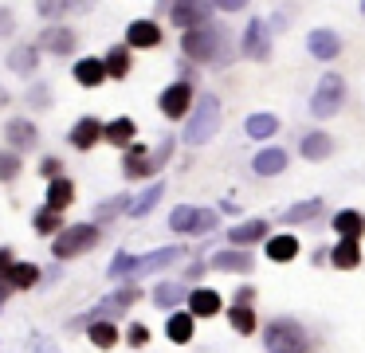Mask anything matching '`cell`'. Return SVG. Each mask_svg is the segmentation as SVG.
Instances as JSON below:
<instances>
[{
  "label": "cell",
  "mask_w": 365,
  "mask_h": 353,
  "mask_svg": "<svg viewBox=\"0 0 365 353\" xmlns=\"http://www.w3.org/2000/svg\"><path fill=\"white\" fill-rule=\"evenodd\" d=\"M181 51L197 63H208V67H224L228 63V36H224L220 24H205V28L185 31Z\"/></svg>",
  "instance_id": "cell-1"
},
{
  "label": "cell",
  "mask_w": 365,
  "mask_h": 353,
  "mask_svg": "<svg viewBox=\"0 0 365 353\" xmlns=\"http://www.w3.org/2000/svg\"><path fill=\"white\" fill-rule=\"evenodd\" d=\"M181 259V247H161V251H150V255H126V251H118V255L110 259V279H138V275H150V271H161V267L177 263Z\"/></svg>",
  "instance_id": "cell-2"
},
{
  "label": "cell",
  "mask_w": 365,
  "mask_h": 353,
  "mask_svg": "<svg viewBox=\"0 0 365 353\" xmlns=\"http://www.w3.org/2000/svg\"><path fill=\"white\" fill-rule=\"evenodd\" d=\"M216 130H220V98L216 94H200L197 110L185 122V141L189 145H205V141H212Z\"/></svg>",
  "instance_id": "cell-3"
},
{
  "label": "cell",
  "mask_w": 365,
  "mask_h": 353,
  "mask_svg": "<svg viewBox=\"0 0 365 353\" xmlns=\"http://www.w3.org/2000/svg\"><path fill=\"white\" fill-rule=\"evenodd\" d=\"M263 345H267V353H307L310 337L294 318H275L263 329Z\"/></svg>",
  "instance_id": "cell-4"
},
{
  "label": "cell",
  "mask_w": 365,
  "mask_h": 353,
  "mask_svg": "<svg viewBox=\"0 0 365 353\" xmlns=\"http://www.w3.org/2000/svg\"><path fill=\"white\" fill-rule=\"evenodd\" d=\"M98 243V224H71L51 240V255L56 259H75Z\"/></svg>",
  "instance_id": "cell-5"
},
{
  "label": "cell",
  "mask_w": 365,
  "mask_h": 353,
  "mask_svg": "<svg viewBox=\"0 0 365 353\" xmlns=\"http://www.w3.org/2000/svg\"><path fill=\"white\" fill-rule=\"evenodd\" d=\"M346 102V78L341 75H322V83L310 94V114L314 118H334Z\"/></svg>",
  "instance_id": "cell-6"
},
{
  "label": "cell",
  "mask_w": 365,
  "mask_h": 353,
  "mask_svg": "<svg viewBox=\"0 0 365 353\" xmlns=\"http://www.w3.org/2000/svg\"><path fill=\"white\" fill-rule=\"evenodd\" d=\"M169 227L181 235H197V232H212L216 227V212L200 208V204H181V208L169 212Z\"/></svg>",
  "instance_id": "cell-7"
},
{
  "label": "cell",
  "mask_w": 365,
  "mask_h": 353,
  "mask_svg": "<svg viewBox=\"0 0 365 353\" xmlns=\"http://www.w3.org/2000/svg\"><path fill=\"white\" fill-rule=\"evenodd\" d=\"M138 298H142V295H138V287H122V290H114V295H106L95 310H87L79 322H87V326H95V322H110V318H118L122 310H130Z\"/></svg>",
  "instance_id": "cell-8"
},
{
  "label": "cell",
  "mask_w": 365,
  "mask_h": 353,
  "mask_svg": "<svg viewBox=\"0 0 365 353\" xmlns=\"http://www.w3.org/2000/svg\"><path fill=\"white\" fill-rule=\"evenodd\" d=\"M244 55L247 59H267L271 55V28L255 16V20H247V31H244Z\"/></svg>",
  "instance_id": "cell-9"
},
{
  "label": "cell",
  "mask_w": 365,
  "mask_h": 353,
  "mask_svg": "<svg viewBox=\"0 0 365 353\" xmlns=\"http://www.w3.org/2000/svg\"><path fill=\"white\" fill-rule=\"evenodd\" d=\"M192 106V86L189 83H173L165 86V94H161V114L165 118H185Z\"/></svg>",
  "instance_id": "cell-10"
},
{
  "label": "cell",
  "mask_w": 365,
  "mask_h": 353,
  "mask_svg": "<svg viewBox=\"0 0 365 353\" xmlns=\"http://www.w3.org/2000/svg\"><path fill=\"white\" fill-rule=\"evenodd\" d=\"M307 47H310L314 59H338L341 55V39H338V31H330V28H314L307 36Z\"/></svg>",
  "instance_id": "cell-11"
},
{
  "label": "cell",
  "mask_w": 365,
  "mask_h": 353,
  "mask_svg": "<svg viewBox=\"0 0 365 353\" xmlns=\"http://www.w3.org/2000/svg\"><path fill=\"white\" fill-rule=\"evenodd\" d=\"M208 12H212L208 4H169V20H173L177 28H185V31L205 28V24H208Z\"/></svg>",
  "instance_id": "cell-12"
},
{
  "label": "cell",
  "mask_w": 365,
  "mask_h": 353,
  "mask_svg": "<svg viewBox=\"0 0 365 353\" xmlns=\"http://www.w3.org/2000/svg\"><path fill=\"white\" fill-rule=\"evenodd\" d=\"M228 240L236 243V247H252V243H259V240H271V224L267 220H247V224L232 227Z\"/></svg>",
  "instance_id": "cell-13"
},
{
  "label": "cell",
  "mask_w": 365,
  "mask_h": 353,
  "mask_svg": "<svg viewBox=\"0 0 365 353\" xmlns=\"http://www.w3.org/2000/svg\"><path fill=\"white\" fill-rule=\"evenodd\" d=\"M287 149H279V145H267V149H259L255 153V161H252V169L259 173V177H275V173H283L287 169Z\"/></svg>",
  "instance_id": "cell-14"
},
{
  "label": "cell",
  "mask_w": 365,
  "mask_h": 353,
  "mask_svg": "<svg viewBox=\"0 0 365 353\" xmlns=\"http://www.w3.org/2000/svg\"><path fill=\"white\" fill-rule=\"evenodd\" d=\"M103 133H106V126L98 122V118L87 114V118H79V122L71 126V145H75V149H91L98 138H103Z\"/></svg>",
  "instance_id": "cell-15"
},
{
  "label": "cell",
  "mask_w": 365,
  "mask_h": 353,
  "mask_svg": "<svg viewBox=\"0 0 365 353\" xmlns=\"http://www.w3.org/2000/svg\"><path fill=\"white\" fill-rule=\"evenodd\" d=\"M122 169H126V177H153V157L145 145H130L126 157H122Z\"/></svg>",
  "instance_id": "cell-16"
},
{
  "label": "cell",
  "mask_w": 365,
  "mask_h": 353,
  "mask_svg": "<svg viewBox=\"0 0 365 353\" xmlns=\"http://www.w3.org/2000/svg\"><path fill=\"white\" fill-rule=\"evenodd\" d=\"M212 271H232V275H244L252 271V255L247 251H236V247H224L212 255Z\"/></svg>",
  "instance_id": "cell-17"
},
{
  "label": "cell",
  "mask_w": 365,
  "mask_h": 353,
  "mask_svg": "<svg viewBox=\"0 0 365 353\" xmlns=\"http://www.w3.org/2000/svg\"><path fill=\"white\" fill-rule=\"evenodd\" d=\"M126 44L130 47H158L161 44V28L153 20H134L126 28Z\"/></svg>",
  "instance_id": "cell-18"
},
{
  "label": "cell",
  "mask_w": 365,
  "mask_h": 353,
  "mask_svg": "<svg viewBox=\"0 0 365 353\" xmlns=\"http://www.w3.org/2000/svg\"><path fill=\"white\" fill-rule=\"evenodd\" d=\"M4 138H9L12 149H32L36 141H40V133H36L32 122H24V118H12L9 130H4Z\"/></svg>",
  "instance_id": "cell-19"
},
{
  "label": "cell",
  "mask_w": 365,
  "mask_h": 353,
  "mask_svg": "<svg viewBox=\"0 0 365 353\" xmlns=\"http://www.w3.org/2000/svg\"><path fill=\"white\" fill-rule=\"evenodd\" d=\"M330 263L338 267V271H354V267H361V243L357 240H338V247L330 251Z\"/></svg>",
  "instance_id": "cell-20"
},
{
  "label": "cell",
  "mask_w": 365,
  "mask_h": 353,
  "mask_svg": "<svg viewBox=\"0 0 365 353\" xmlns=\"http://www.w3.org/2000/svg\"><path fill=\"white\" fill-rule=\"evenodd\" d=\"M40 47L51 55H67V51H75V31L71 28H48L40 36Z\"/></svg>",
  "instance_id": "cell-21"
},
{
  "label": "cell",
  "mask_w": 365,
  "mask_h": 353,
  "mask_svg": "<svg viewBox=\"0 0 365 353\" xmlns=\"http://www.w3.org/2000/svg\"><path fill=\"white\" fill-rule=\"evenodd\" d=\"M189 314L192 318H216V314H220V295H216V290H192Z\"/></svg>",
  "instance_id": "cell-22"
},
{
  "label": "cell",
  "mask_w": 365,
  "mask_h": 353,
  "mask_svg": "<svg viewBox=\"0 0 365 353\" xmlns=\"http://www.w3.org/2000/svg\"><path fill=\"white\" fill-rule=\"evenodd\" d=\"M334 232H338L341 240H361V235H365V216H361V212H354V208L338 212V216H334Z\"/></svg>",
  "instance_id": "cell-23"
},
{
  "label": "cell",
  "mask_w": 365,
  "mask_h": 353,
  "mask_svg": "<svg viewBox=\"0 0 365 353\" xmlns=\"http://www.w3.org/2000/svg\"><path fill=\"white\" fill-rule=\"evenodd\" d=\"M294 255H299V240H294L291 232H287V235H271V240H267V259H271V263H291Z\"/></svg>",
  "instance_id": "cell-24"
},
{
  "label": "cell",
  "mask_w": 365,
  "mask_h": 353,
  "mask_svg": "<svg viewBox=\"0 0 365 353\" xmlns=\"http://www.w3.org/2000/svg\"><path fill=\"white\" fill-rule=\"evenodd\" d=\"M177 302H189V295H185L181 282H158V287H153V306H161V310H173Z\"/></svg>",
  "instance_id": "cell-25"
},
{
  "label": "cell",
  "mask_w": 365,
  "mask_h": 353,
  "mask_svg": "<svg viewBox=\"0 0 365 353\" xmlns=\"http://www.w3.org/2000/svg\"><path fill=\"white\" fill-rule=\"evenodd\" d=\"M71 200H75V185L67 177H59V180H51V185H48V208L51 212H63Z\"/></svg>",
  "instance_id": "cell-26"
},
{
  "label": "cell",
  "mask_w": 365,
  "mask_h": 353,
  "mask_svg": "<svg viewBox=\"0 0 365 353\" xmlns=\"http://www.w3.org/2000/svg\"><path fill=\"white\" fill-rule=\"evenodd\" d=\"M75 78H79L83 86H98L106 78V63L103 59H79L75 63Z\"/></svg>",
  "instance_id": "cell-27"
},
{
  "label": "cell",
  "mask_w": 365,
  "mask_h": 353,
  "mask_svg": "<svg viewBox=\"0 0 365 353\" xmlns=\"http://www.w3.org/2000/svg\"><path fill=\"white\" fill-rule=\"evenodd\" d=\"M334 153V141L326 138V133H307L302 138V157L307 161H322V157H330Z\"/></svg>",
  "instance_id": "cell-28"
},
{
  "label": "cell",
  "mask_w": 365,
  "mask_h": 353,
  "mask_svg": "<svg viewBox=\"0 0 365 353\" xmlns=\"http://www.w3.org/2000/svg\"><path fill=\"white\" fill-rule=\"evenodd\" d=\"M318 212H322V200H318V196H310V200L291 204V208L283 212V220H287V224H307V220L318 216Z\"/></svg>",
  "instance_id": "cell-29"
},
{
  "label": "cell",
  "mask_w": 365,
  "mask_h": 353,
  "mask_svg": "<svg viewBox=\"0 0 365 353\" xmlns=\"http://www.w3.org/2000/svg\"><path fill=\"white\" fill-rule=\"evenodd\" d=\"M4 282H9L12 290L36 287V282H40V267H36V263H16V267L9 271V279H4Z\"/></svg>",
  "instance_id": "cell-30"
},
{
  "label": "cell",
  "mask_w": 365,
  "mask_h": 353,
  "mask_svg": "<svg viewBox=\"0 0 365 353\" xmlns=\"http://www.w3.org/2000/svg\"><path fill=\"white\" fill-rule=\"evenodd\" d=\"M106 141H110V145H134V122H130V118H114L110 126H106V133H103Z\"/></svg>",
  "instance_id": "cell-31"
},
{
  "label": "cell",
  "mask_w": 365,
  "mask_h": 353,
  "mask_svg": "<svg viewBox=\"0 0 365 353\" xmlns=\"http://www.w3.org/2000/svg\"><path fill=\"white\" fill-rule=\"evenodd\" d=\"M122 208H126V212L134 208V200H130L126 193H118V196H110V200H103V204H98V208H95V220H98V224H106V220H114Z\"/></svg>",
  "instance_id": "cell-32"
},
{
  "label": "cell",
  "mask_w": 365,
  "mask_h": 353,
  "mask_svg": "<svg viewBox=\"0 0 365 353\" xmlns=\"http://www.w3.org/2000/svg\"><path fill=\"white\" fill-rule=\"evenodd\" d=\"M87 337L98 345V349H114V345H118V329H114V322H95V326L87 329Z\"/></svg>",
  "instance_id": "cell-33"
},
{
  "label": "cell",
  "mask_w": 365,
  "mask_h": 353,
  "mask_svg": "<svg viewBox=\"0 0 365 353\" xmlns=\"http://www.w3.org/2000/svg\"><path fill=\"white\" fill-rule=\"evenodd\" d=\"M165 334H169V342L185 345L192 337V314H173V318H169V326H165Z\"/></svg>",
  "instance_id": "cell-34"
},
{
  "label": "cell",
  "mask_w": 365,
  "mask_h": 353,
  "mask_svg": "<svg viewBox=\"0 0 365 353\" xmlns=\"http://www.w3.org/2000/svg\"><path fill=\"white\" fill-rule=\"evenodd\" d=\"M36 63H40V51H36V47H16V51L9 55V67L16 71V75H28V71H36Z\"/></svg>",
  "instance_id": "cell-35"
},
{
  "label": "cell",
  "mask_w": 365,
  "mask_h": 353,
  "mask_svg": "<svg viewBox=\"0 0 365 353\" xmlns=\"http://www.w3.org/2000/svg\"><path fill=\"white\" fill-rule=\"evenodd\" d=\"M228 322L240 329V334H255V314H252V306H247V302L228 306Z\"/></svg>",
  "instance_id": "cell-36"
},
{
  "label": "cell",
  "mask_w": 365,
  "mask_h": 353,
  "mask_svg": "<svg viewBox=\"0 0 365 353\" xmlns=\"http://www.w3.org/2000/svg\"><path fill=\"white\" fill-rule=\"evenodd\" d=\"M161 196H165V185L158 180V185H150V188H145V193L134 200V208H130V216H145V212H153V204H158Z\"/></svg>",
  "instance_id": "cell-37"
},
{
  "label": "cell",
  "mask_w": 365,
  "mask_h": 353,
  "mask_svg": "<svg viewBox=\"0 0 365 353\" xmlns=\"http://www.w3.org/2000/svg\"><path fill=\"white\" fill-rule=\"evenodd\" d=\"M275 130H279V118L275 114H252V118H247V133H252V138H271Z\"/></svg>",
  "instance_id": "cell-38"
},
{
  "label": "cell",
  "mask_w": 365,
  "mask_h": 353,
  "mask_svg": "<svg viewBox=\"0 0 365 353\" xmlns=\"http://www.w3.org/2000/svg\"><path fill=\"white\" fill-rule=\"evenodd\" d=\"M103 63H106V75L110 78H122L130 71V51L126 47H110V55H106Z\"/></svg>",
  "instance_id": "cell-39"
},
{
  "label": "cell",
  "mask_w": 365,
  "mask_h": 353,
  "mask_svg": "<svg viewBox=\"0 0 365 353\" xmlns=\"http://www.w3.org/2000/svg\"><path fill=\"white\" fill-rule=\"evenodd\" d=\"M36 232H43V235H59V212H51V208L36 212Z\"/></svg>",
  "instance_id": "cell-40"
},
{
  "label": "cell",
  "mask_w": 365,
  "mask_h": 353,
  "mask_svg": "<svg viewBox=\"0 0 365 353\" xmlns=\"http://www.w3.org/2000/svg\"><path fill=\"white\" fill-rule=\"evenodd\" d=\"M20 177V157L12 149H0V180H12Z\"/></svg>",
  "instance_id": "cell-41"
},
{
  "label": "cell",
  "mask_w": 365,
  "mask_h": 353,
  "mask_svg": "<svg viewBox=\"0 0 365 353\" xmlns=\"http://www.w3.org/2000/svg\"><path fill=\"white\" fill-rule=\"evenodd\" d=\"M40 173H43V177H48V185H51V180H59V173H63V165H59L56 157H43Z\"/></svg>",
  "instance_id": "cell-42"
},
{
  "label": "cell",
  "mask_w": 365,
  "mask_h": 353,
  "mask_svg": "<svg viewBox=\"0 0 365 353\" xmlns=\"http://www.w3.org/2000/svg\"><path fill=\"white\" fill-rule=\"evenodd\" d=\"M126 342L130 345H145V342H150V329H145V326H130L126 329Z\"/></svg>",
  "instance_id": "cell-43"
},
{
  "label": "cell",
  "mask_w": 365,
  "mask_h": 353,
  "mask_svg": "<svg viewBox=\"0 0 365 353\" xmlns=\"http://www.w3.org/2000/svg\"><path fill=\"white\" fill-rule=\"evenodd\" d=\"M16 267V259H12V251L9 247H0V282L9 279V271Z\"/></svg>",
  "instance_id": "cell-44"
},
{
  "label": "cell",
  "mask_w": 365,
  "mask_h": 353,
  "mask_svg": "<svg viewBox=\"0 0 365 353\" xmlns=\"http://www.w3.org/2000/svg\"><path fill=\"white\" fill-rule=\"evenodd\" d=\"M16 28V24H12V16H9V8H0V36H9V31Z\"/></svg>",
  "instance_id": "cell-45"
},
{
  "label": "cell",
  "mask_w": 365,
  "mask_h": 353,
  "mask_svg": "<svg viewBox=\"0 0 365 353\" xmlns=\"http://www.w3.org/2000/svg\"><path fill=\"white\" fill-rule=\"evenodd\" d=\"M32 353H59L56 345H48L43 337H32Z\"/></svg>",
  "instance_id": "cell-46"
},
{
  "label": "cell",
  "mask_w": 365,
  "mask_h": 353,
  "mask_svg": "<svg viewBox=\"0 0 365 353\" xmlns=\"http://www.w3.org/2000/svg\"><path fill=\"white\" fill-rule=\"evenodd\" d=\"M59 12H67V4H48V0L40 4V16H59Z\"/></svg>",
  "instance_id": "cell-47"
},
{
  "label": "cell",
  "mask_w": 365,
  "mask_h": 353,
  "mask_svg": "<svg viewBox=\"0 0 365 353\" xmlns=\"http://www.w3.org/2000/svg\"><path fill=\"white\" fill-rule=\"evenodd\" d=\"M32 102H36V106H48V91H43V86H36V91H32Z\"/></svg>",
  "instance_id": "cell-48"
},
{
  "label": "cell",
  "mask_w": 365,
  "mask_h": 353,
  "mask_svg": "<svg viewBox=\"0 0 365 353\" xmlns=\"http://www.w3.org/2000/svg\"><path fill=\"white\" fill-rule=\"evenodd\" d=\"M220 8H224V12H240V8H244V0H224Z\"/></svg>",
  "instance_id": "cell-49"
},
{
  "label": "cell",
  "mask_w": 365,
  "mask_h": 353,
  "mask_svg": "<svg viewBox=\"0 0 365 353\" xmlns=\"http://www.w3.org/2000/svg\"><path fill=\"white\" fill-rule=\"evenodd\" d=\"M9 290H12L9 282H0V306H4V298H9Z\"/></svg>",
  "instance_id": "cell-50"
},
{
  "label": "cell",
  "mask_w": 365,
  "mask_h": 353,
  "mask_svg": "<svg viewBox=\"0 0 365 353\" xmlns=\"http://www.w3.org/2000/svg\"><path fill=\"white\" fill-rule=\"evenodd\" d=\"M4 102H9V94H4V91H0V106H4Z\"/></svg>",
  "instance_id": "cell-51"
},
{
  "label": "cell",
  "mask_w": 365,
  "mask_h": 353,
  "mask_svg": "<svg viewBox=\"0 0 365 353\" xmlns=\"http://www.w3.org/2000/svg\"><path fill=\"white\" fill-rule=\"evenodd\" d=\"M361 12H365V4H361Z\"/></svg>",
  "instance_id": "cell-52"
}]
</instances>
